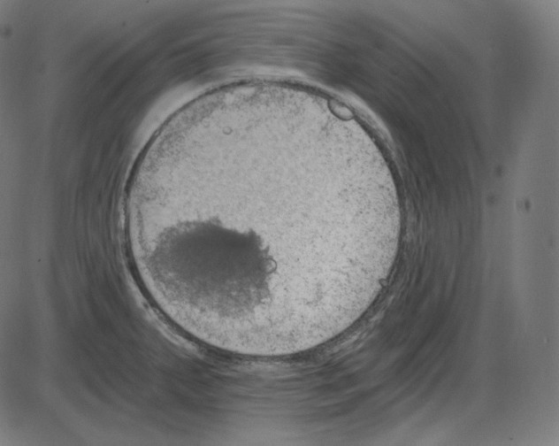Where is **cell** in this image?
<instances>
[{
	"mask_svg": "<svg viewBox=\"0 0 559 446\" xmlns=\"http://www.w3.org/2000/svg\"><path fill=\"white\" fill-rule=\"evenodd\" d=\"M289 157L211 150L176 160L135 204L137 252L189 304L222 320L268 315L330 294L348 273L349 208Z\"/></svg>",
	"mask_w": 559,
	"mask_h": 446,
	"instance_id": "obj_1",
	"label": "cell"
}]
</instances>
